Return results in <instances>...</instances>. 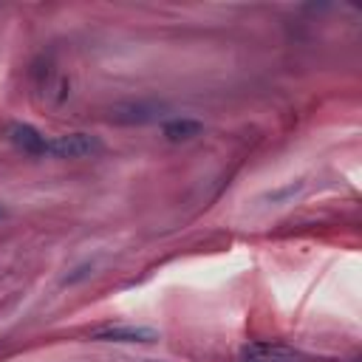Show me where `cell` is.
I'll list each match as a JSON object with an SVG mask.
<instances>
[{
	"label": "cell",
	"mask_w": 362,
	"mask_h": 362,
	"mask_svg": "<svg viewBox=\"0 0 362 362\" xmlns=\"http://www.w3.org/2000/svg\"><path fill=\"white\" fill-rule=\"evenodd\" d=\"M105 147L96 136L90 133H65L57 139H48L45 156H57V158H90L99 156Z\"/></svg>",
	"instance_id": "cell-1"
},
{
	"label": "cell",
	"mask_w": 362,
	"mask_h": 362,
	"mask_svg": "<svg viewBox=\"0 0 362 362\" xmlns=\"http://www.w3.org/2000/svg\"><path fill=\"white\" fill-rule=\"evenodd\" d=\"M90 339L99 342H156L158 334L144 325H102L90 331Z\"/></svg>",
	"instance_id": "cell-2"
},
{
	"label": "cell",
	"mask_w": 362,
	"mask_h": 362,
	"mask_svg": "<svg viewBox=\"0 0 362 362\" xmlns=\"http://www.w3.org/2000/svg\"><path fill=\"white\" fill-rule=\"evenodd\" d=\"M8 139L14 147H20L23 153L28 156H45V147H48V139L40 136V130H34L31 124H11L8 127Z\"/></svg>",
	"instance_id": "cell-3"
},
{
	"label": "cell",
	"mask_w": 362,
	"mask_h": 362,
	"mask_svg": "<svg viewBox=\"0 0 362 362\" xmlns=\"http://www.w3.org/2000/svg\"><path fill=\"white\" fill-rule=\"evenodd\" d=\"M243 362H300L288 348L280 345H249L243 348Z\"/></svg>",
	"instance_id": "cell-4"
},
{
	"label": "cell",
	"mask_w": 362,
	"mask_h": 362,
	"mask_svg": "<svg viewBox=\"0 0 362 362\" xmlns=\"http://www.w3.org/2000/svg\"><path fill=\"white\" fill-rule=\"evenodd\" d=\"M156 113H158V107L156 105H124V107H113L110 110V119H116V122H127V124H141V122H153L156 119Z\"/></svg>",
	"instance_id": "cell-5"
},
{
	"label": "cell",
	"mask_w": 362,
	"mask_h": 362,
	"mask_svg": "<svg viewBox=\"0 0 362 362\" xmlns=\"http://www.w3.org/2000/svg\"><path fill=\"white\" fill-rule=\"evenodd\" d=\"M201 130H204V124L195 122V119H170V122H164V136H167L170 141H187V139H195Z\"/></svg>",
	"instance_id": "cell-6"
},
{
	"label": "cell",
	"mask_w": 362,
	"mask_h": 362,
	"mask_svg": "<svg viewBox=\"0 0 362 362\" xmlns=\"http://www.w3.org/2000/svg\"><path fill=\"white\" fill-rule=\"evenodd\" d=\"M3 218H6V209H3V206H0V221H3Z\"/></svg>",
	"instance_id": "cell-7"
}]
</instances>
